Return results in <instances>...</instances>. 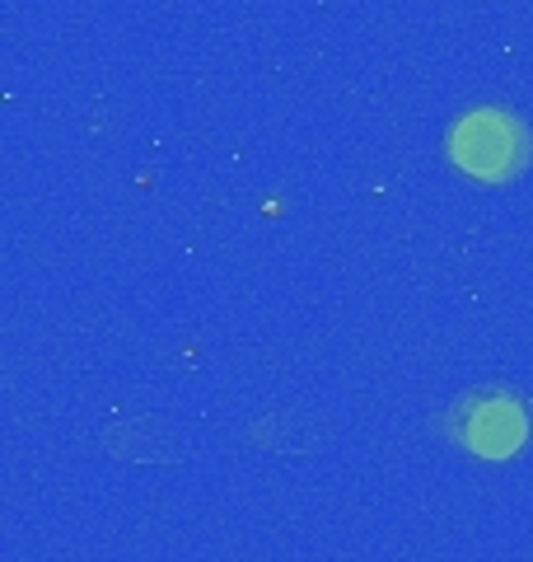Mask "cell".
I'll use <instances>...</instances> for the list:
<instances>
[{
    "label": "cell",
    "instance_id": "cell-1",
    "mask_svg": "<svg viewBox=\"0 0 533 562\" xmlns=\"http://www.w3.org/2000/svg\"><path fill=\"white\" fill-rule=\"evenodd\" d=\"M450 160L483 183L514 179L529 160V132L520 117H510L501 109H473L468 117L454 122Z\"/></svg>",
    "mask_w": 533,
    "mask_h": 562
},
{
    "label": "cell",
    "instance_id": "cell-2",
    "mask_svg": "<svg viewBox=\"0 0 533 562\" xmlns=\"http://www.w3.org/2000/svg\"><path fill=\"white\" fill-rule=\"evenodd\" d=\"M464 441L487 454V460H506L524 446V413L520 403L506 398V394H483L468 403V417H464Z\"/></svg>",
    "mask_w": 533,
    "mask_h": 562
}]
</instances>
